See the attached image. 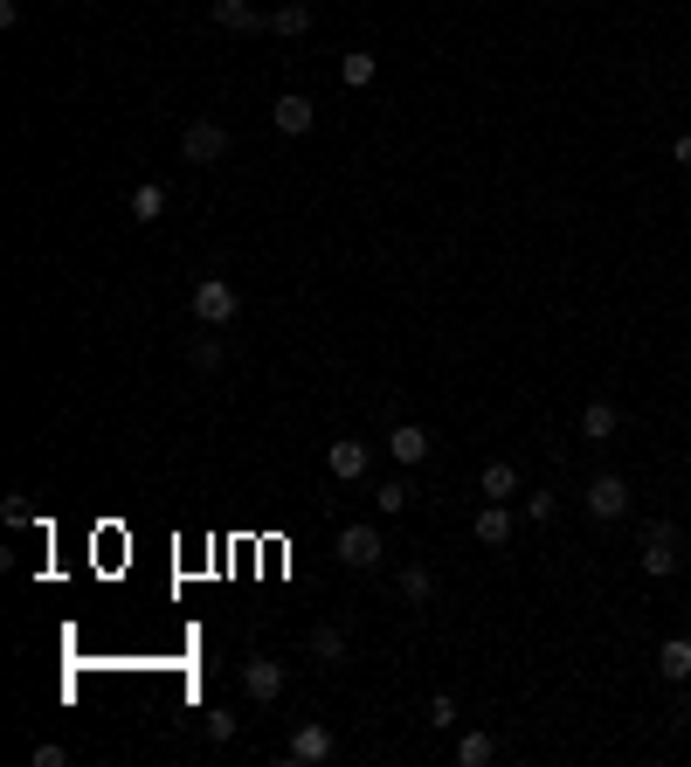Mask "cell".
<instances>
[{
  "label": "cell",
  "mask_w": 691,
  "mask_h": 767,
  "mask_svg": "<svg viewBox=\"0 0 691 767\" xmlns=\"http://www.w3.org/2000/svg\"><path fill=\"white\" fill-rule=\"evenodd\" d=\"M187 305H194V318H201L208 332H221V325H235V318H242V291L229 284V277H194Z\"/></svg>",
  "instance_id": "6da1fadb"
},
{
  "label": "cell",
  "mask_w": 691,
  "mask_h": 767,
  "mask_svg": "<svg viewBox=\"0 0 691 767\" xmlns=\"http://www.w3.org/2000/svg\"><path fill=\"white\" fill-rule=\"evenodd\" d=\"M684 539H678V526H670V519H650V526H643V547H637V560H643V574H650V581H670V574H678L684 567Z\"/></svg>",
  "instance_id": "7a4b0ae2"
},
{
  "label": "cell",
  "mask_w": 691,
  "mask_h": 767,
  "mask_svg": "<svg viewBox=\"0 0 691 767\" xmlns=\"http://www.w3.org/2000/svg\"><path fill=\"white\" fill-rule=\"evenodd\" d=\"M581 504H588L594 526H615V519H629V477L594 471V477H588V491H581Z\"/></svg>",
  "instance_id": "3957f363"
},
{
  "label": "cell",
  "mask_w": 691,
  "mask_h": 767,
  "mask_svg": "<svg viewBox=\"0 0 691 767\" xmlns=\"http://www.w3.org/2000/svg\"><path fill=\"white\" fill-rule=\"evenodd\" d=\"M332 754H340V740H332V726H325V719L291 726V740H284V760H291V767H325Z\"/></svg>",
  "instance_id": "277c9868"
},
{
  "label": "cell",
  "mask_w": 691,
  "mask_h": 767,
  "mask_svg": "<svg viewBox=\"0 0 691 767\" xmlns=\"http://www.w3.org/2000/svg\"><path fill=\"white\" fill-rule=\"evenodd\" d=\"M180 159H187V166H221V159H229V125L194 118V125L180 132Z\"/></svg>",
  "instance_id": "5b68a950"
},
{
  "label": "cell",
  "mask_w": 691,
  "mask_h": 767,
  "mask_svg": "<svg viewBox=\"0 0 691 767\" xmlns=\"http://www.w3.org/2000/svg\"><path fill=\"white\" fill-rule=\"evenodd\" d=\"M332 553H340V567H353V574H373V567L387 560V539L373 533V526H340V547H332Z\"/></svg>",
  "instance_id": "8992f818"
},
{
  "label": "cell",
  "mask_w": 691,
  "mask_h": 767,
  "mask_svg": "<svg viewBox=\"0 0 691 767\" xmlns=\"http://www.w3.org/2000/svg\"><path fill=\"white\" fill-rule=\"evenodd\" d=\"M284 685H291V670L277 657H249V664H242V691H249L256 705H277V699H284Z\"/></svg>",
  "instance_id": "52a82bcc"
},
{
  "label": "cell",
  "mask_w": 691,
  "mask_h": 767,
  "mask_svg": "<svg viewBox=\"0 0 691 767\" xmlns=\"http://www.w3.org/2000/svg\"><path fill=\"white\" fill-rule=\"evenodd\" d=\"M428 450H436V443H428V429H422V422H395V429H387V457H395L401 471H422Z\"/></svg>",
  "instance_id": "ba28073f"
},
{
  "label": "cell",
  "mask_w": 691,
  "mask_h": 767,
  "mask_svg": "<svg viewBox=\"0 0 691 767\" xmlns=\"http://www.w3.org/2000/svg\"><path fill=\"white\" fill-rule=\"evenodd\" d=\"M270 118H277V132H284V139H305L311 125H319V104H311L305 90H284V98L270 104Z\"/></svg>",
  "instance_id": "9c48e42d"
},
{
  "label": "cell",
  "mask_w": 691,
  "mask_h": 767,
  "mask_svg": "<svg viewBox=\"0 0 691 767\" xmlns=\"http://www.w3.org/2000/svg\"><path fill=\"white\" fill-rule=\"evenodd\" d=\"M367 463H373V443H360V436H340V443H325V471L340 477V484L367 477Z\"/></svg>",
  "instance_id": "30bf717a"
},
{
  "label": "cell",
  "mask_w": 691,
  "mask_h": 767,
  "mask_svg": "<svg viewBox=\"0 0 691 767\" xmlns=\"http://www.w3.org/2000/svg\"><path fill=\"white\" fill-rule=\"evenodd\" d=\"M208 22H215V28H229V35H264V28H270V14H264V8H249V0H208Z\"/></svg>",
  "instance_id": "8fae6325"
},
{
  "label": "cell",
  "mask_w": 691,
  "mask_h": 767,
  "mask_svg": "<svg viewBox=\"0 0 691 767\" xmlns=\"http://www.w3.org/2000/svg\"><path fill=\"white\" fill-rule=\"evenodd\" d=\"M305 650H311V657H319V670H340L346 664V629L340 623H311V636H305Z\"/></svg>",
  "instance_id": "7c38bea8"
},
{
  "label": "cell",
  "mask_w": 691,
  "mask_h": 767,
  "mask_svg": "<svg viewBox=\"0 0 691 767\" xmlns=\"http://www.w3.org/2000/svg\"><path fill=\"white\" fill-rule=\"evenodd\" d=\"M657 678H664V685H684V678H691V636H684V629H670L664 643H657Z\"/></svg>",
  "instance_id": "4fadbf2b"
},
{
  "label": "cell",
  "mask_w": 691,
  "mask_h": 767,
  "mask_svg": "<svg viewBox=\"0 0 691 767\" xmlns=\"http://www.w3.org/2000/svg\"><path fill=\"white\" fill-rule=\"evenodd\" d=\"M519 484H526V477H519V463H506V457H491V463H484V471H477V491L491 498V504L519 498Z\"/></svg>",
  "instance_id": "5bb4252c"
},
{
  "label": "cell",
  "mask_w": 691,
  "mask_h": 767,
  "mask_svg": "<svg viewBox=\"0 0 691 767\" xmlns=\"http://www.w3.org/2000/svg\"><path fill=\"white\" fill-rule=\"evenodd\" d=\"M512 526H519V519H512V504H491V498H484V504H477V519H471V533L484 539V547H506Z\"/></svg>",
  "instance_id": "9a60e30c"
},
{
  "label": "cell",
  "mask_w": 691,
  "mask_h": 767,
  "mask_svg": "<svg viewBox=\"0 0 691 767\" xmlns=\"http://www.w3.org/2000/svg\"><path fill=\"white\" fill-rule=\"evenodd\" d=\"M615 429H623V408H615V401H602V395H594V401L581 408V436H588V443H609V436H615Z\"/></svg>",
  "instance_id": "2e32d148"
},
{
  "label": "cell",
  "mask_w": 691,
  "mask_h": 767,
  "mask_svg": "<svg viewBox=\"0 0 691 767\" xmlns=\"http://www.w3.org/2000/svg\"><path fill=\"white\" fill-rule=\"evenodd\" d=\"M311 0H284V8H270V35H311Z\"/></svg>",
  "instance_id": "e0dca14e"
},
{
  "label": "cell",
  "mask_w": 691,
  "mask_h": 767,
  "mask_svg": "<svg viewBox=\"0 0 691 767\" xmlns=\"http://www.w3.org/2000/svg\"><path fill=\"white\" fill-rule=\"evenodd\" d=\"M395 588H401V602H415V609H428V602H436V574H428L422 560H415V567H401V574H395Z\"/></svg>",
  "instance_id": "ac0fdd59"
},
{
  "label": "cell",
  "mask_w": 691,
  "mask_h": 767,
  "mask_svg": "<svg viewBox=\"0 0 691 767\" xmlns=\"http://www.w3.org/2000/svg\"><path fill=\"white\" fill-rule=\"evenodd\" d=\"M125 208H132V221H159V215H166V187H159V180H139Z\"/></svg>",
  "instance_id": "d6986e66"
},
{
  "label": "cell",
  "mask_w": 691,
  "mask_h": 767,
  "mask_svg": "<svg viewBox=\"0 0 691 767\" xmlns=\"http://www.w3.org/2000/svg\"><path fill=\"white\" fill-rule=\"evenodd\" d=\"M408 504H415V484H408V477H387L381 491H373V512H387V519L408 512Z\"/></svg>",
  "instance_id": "ffe728a7"
},
{
  "label": "cell",
  "mask_w": 691,
  "mask_h": 767,
  "mask_svg": "<svg viewBox=\"0 0 691 767\" xmlns=\"http://www.w3.org/2000/svg\"><path fill=\"white\" fill-rule=\"evenodd\" d=\"M484 760H498V740L491 733H463L457 740V767H484Z\"/></svg>",
  "instance_id": "44dd1931"
},
{
  "label": "cell",
  "mask_w": 691,
  "mask_h": 767,
  "mask_svg": "<svg viewBox=\"0 0 691 767\" xmlns=\"http://www.w3.org/2000/svg\"><path fill=\"white\" fill-rule=\"evenodd\" d=\"M340 84H346V90H367V84H373V55H367V49H353L346 63H340Z\"/></svg>",
  "instance_id": "7402d4cb"
},
{
  "label": "cell",
  "mask_w": 691,
  "mask_h": 767,
  "mask_svg": "<svg viewBox=\"0 0 691 767\" xmlns=\"http://www.w3.org/2000/svg\"><path fill=\"white\" fill-rule=\"evenodd\" d=\"M201 332H208V325H201ZM187 367H194V373H215V367H221V340H215V332L187 346Z\"/></svg>",
  "instance_id": "603a6c76"
},
{
  "label": "cell",
  "mask_w": 691,
  "mask_h": 767,
  "mask_svg": "<svg viewBox=\"0 0 691 767\" xmlns=\"http://www.w3.org/2000/svg\"><path fill=\"white\" fill-rule=\"evenodd\" d=\"M235 733H242L235 713H208V746H235Z\"/></svg>",
  "instance_id": "cb8c5ba5"
},
{
  "label": "cell",
  "mask_w": 691,
  "mask_h": 767,
  "mask_svg": "<svg viewBox=\"0 0 691 767\" xmlns=\"http://www.w3.org/2000/svg\"><path fill=\"white\" fill-rule=\"evenodd\" d=\"M519 519H533V526H547V519H553V491H526V498H519Z\"/></svg>",
  "instance_id": "d4e9b609"
},
{
  "label": "cell",
  "mask_w": 691,
  "mask_h": 767,
  "mask_svg": "<svg viewBox=\"0 0 691 767\" xmlns=\"http://www.w3.org/2000/svg\"><path fill=\"white\" fill-rule=\"evenodd\" d=\"M428 726H436V733H450V726H457V699H450V691L428 699Z\"/></svg>",
  "instance_id": "484cf974"
},
{
  "label": "cell",
  "mask_w": 691,
  "mask_h": 767,
  "mask_svg": "<svg viewBox=\"0 0 691 767\" xmlns=\"http://www.w3.org/2000/svg\"><path fill=\"white\" fill-rule=\"evenodd\" d=\"M35 767H69V746H55V740H42V746H35Z\"/></svg>",
  "instance_id": "4316f807"
},
{
  "label": "cell",
  "mask_w": 691,
  "mask_h": 767,
  "mask_svg": "<svg viewBox=\"0 0 691 767\" xmlns=\"http://www.w3.org/2000/svg\"><path fill=\"white\" fill-rule=\"evenodd\" d=\"M670 159H678V166H691V132H684L678 145H670Z\"/></svg>",
  "instance_id": "83f0119b"
}]
</instances>
